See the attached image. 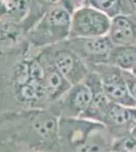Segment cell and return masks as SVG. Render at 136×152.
<instances>
[{"instance_id":"cell-15","label":"cell","mask_w":136,"mask_h":152,"mask_svg":"<svg viewBox=\"0 0 136 152\" xmlns=\"http://www.w3.org/2000/svg\"><path fill=\"white\" fill-rule=\"evenodd\" d=\"M122 72L125 78L126 84H127L128 90H129L132 99L136 102V75L133 74L131 71H122Z\"/></svg>"},{"instance_id":"cell-22","label":"cell","mask_w":136,"mask_h":152,"mask_svg":"<svg viewBox=\"0 0 136 152\" xmlns=\"http://www.w3.org/2000/svg\"><path fill=\"white\" fill-rule=\"evenodd\" d=\"M131 72H132L133 74H135V75H136V65L134 66V68H133V69H132V71H131Z\"/></svg>"},{"instance_id":"cell-10","label":"cell","mask_w":136,"mask_h":152,"mask_svg":"<svg viewBox=\"0 0 136 152\" xmlns=\"http://www.w3.org/2000/svg\"><path fill=\"white\" fill-rule=\"evenodd\" d=\"M41 63L44 67V89L48 107L54 104L68 91V89L72 86L70 82L56 69L53 65L47 51L39 56Z\"/></svg>"},{"instance_id":"cell-3","label":"cell","mask_w":136,"mask_h":152,"mask_svg":"<svg viewBox=\"0 0 136 152\" xmlns=\"http://www.w3.org/2000/svg\"><path fill=\"white\" fill-rule=\"evenodd\" d=\"M44 75V67L39 56L24 60L17 66L12 78L14 96L17 102L29 110L44 109V104H47Z\"/></svg>"},{"instance_id":"cell-12","label":"cell","mask_w":136,"mask_h":152,"mask_svg":"<svg viewBox=\"0 0 136 152\" xmlns=\"http://www.w3.org/2000/svg\"><path fill=\"white\" fill-rule=\"evenodd\" d=\"M107 64L122 71H132L136 65V47L114 45Z\"/></svg>"},{"instance_id":"cell-11","label":"cell","mask_w":136,"mask_h":152,"mask_svg":"<svg viewBox=\"0 0 136 152\" xmlns=\"http://www.w3.org/2000/svg\"><path fill=\"white\" fill-rule=\"evenodd\" d=\"M109 37L115 46L136 47V16L128 13L112 18Z\"/></svg>"},{"instance_id":"cell-1","label":"cell","mask_w":136,"mask_h":152,"mask_svg":"<svg viewBox=\"0 0 136 152\" xmlns=\"http://www.w3.org/2000/svg\"><path fill=\"white\" fill-rule=\"evenodd\" d=\"M61 152H110L114 138L108 127L83 118H60Z\"/></svg>"},{"instance_id":"cell-23","label":"cell","mask_w":136,"mask_h":152,"mask_svg":"<svg viewBox=\"0 0 136 152\" xmlns=\"http://www.w3.org/2000/svg\"><path fill=\"white\" fill-rule=\"evenodd\" d=\"M113 151V150H112ZM113 152H126V151H113Z\"/></svg>"},{"instance_id":"cell-24","label":"cell","mask_w":136,"mask_h":152,"mask_svg":"<svg viewBox=\"0 0 136 152\" xmlns=\"http://www.w3.org/2000/svg\"><path fill=\"white\" fill-rule=\"evenodd\" d=\"M5 1H8V0H5Z\"/></svg>"},{"instance_id":"cell-6","label":"cell","mask_w":136,"mask_h":152,"mask_svg":"<svg viewBox=\"0 0 136 152\" xmlns=\"http://www.w3.org/2000/svg\"><path fill=\"white\" fill-rule=\"evenodd\" d=\"M49 57L56 69L72 85L83 82L90 73L86 63L73 50L66 45L65 41L61 47L47 49Z\"/></svg>"},{"instance_id":"cell-14","label":"cell","mask_w":136,"mask_h":152,"mask_svg":"<svg viewBox=\"0 0 136 152\" xmlns=\"http://www.w3.org/2000/svg\"><path fill=\"white\" fill-rule=\"evenodd\" d=\"M32 0H8L6 1V16L12 21H21L28 15Z\"/></svg>"},{"instance_id":"cell-9","label":"cell","mask_w":136,"mask_h":152,"mask_svg":"<svg viewBox=\"0 0 136 152\" xmlns=\"http://www.w3.org/2000/svg\"><path fill=\"white\" fill-rule=\"evenodd\" d=\"M65 43L85 61L88 68L107 64L109 55L114 47L109 35L96 38L68 39Z\"/></svg>"},{"instance_id":"cell-16","label":"cell","mask_w":136,"mask_h":152,"mask_svg":"<svg viewBox=\"0 0 136 152\" xmlns=\"http://www.w3.org/2000/svg\"><path fill=\"white\" fill-rule=\"evenodd\" d=\"M44 5H47L48 8H51V7L60 5V4H64L67 7L71 9V10H74V6H73V1L72 0H40Z\"/></svg>"},{"instance_id":"cell-19","label":"cell","mask_w":136,"mask_h":152,"mask_svg":"<svg viewBox=\"0 0 136 152\" xmlns=\"http://www.w3.org/2000/svg\"><path fill=\"white\" fill-rule=\"evenodd\" d=\"M72 1H73V6H74V8H76V7H79V6L85 5L87 0H72Z\"/></svg>"},{"instance_id":"cell-21","label":"cell","mask_w":136,"mask_h":152,"mask_svg":"<svg viewBox=\"0 0 136 152\" xmlns=\"http://www.w3.org/2000/svg\"><path fill=\"white\" fill-rule=\"evenodd\" d=\"M21 152H46V151H41V150H35V149H29V150H24Z\"/></svg>"},{"instance_id":"cell-8","label":"cell","mask_w":136,"mask_h":152,"mask_svg":"<svg viewBox=\"0 0 136 152\" xmlns=\"http://www.w3.org/2000/svg\"><path fill=\"white\" fill-rule=\"evenodd\" d=\"M91 102V90L86 83L72 85L65 94L48 107L59 118H82Z\"/></svg>"},{"instance_id":"cell-18","label":"cell","mask_w":136,"mask_h":152,"mask_svg":"<svg viewBox=\"0 0 136 152\" xmlns=\"http://www.w3.org/2000/svg\"><path fill=\"white\" fill-rule=\"evenodd\" d=\"M127 3L129 5L131 13L136 16V0H127Z\"/></svg>"},{"instance_id":"cell-17","label":"cell","mask_w":136,"mask_h":152,"mask_svg":"<svg viewBox=\"0 0 136 152\" xmlns=\"http://www.w3.org/2000/svg\"><path fill=\"white\" fill-rule=\"evenodd\" d=\"M7 14V5L5 0H0V18L6 16Z\"/></svg>"},{"instance_id":"cell-7","label":"cell","mask_w":136,"mask_h":152,"mask_svg":"<svg viewBox=\"0 0 136 152\" xmlns=\"http://www.w3.org/2000/svg\"><path fill=\"white\" fill-rule=\"evenodd\" d=\"M90 70L96 71L100 75L104 91L110 102L123 107H136V102L128 90L122 70L108 64L93 66Z\"/></svg>"},{"instance_id":"cell-4","label":"cell","mask_w":136,"mask_h":152,"mask_svg":"<svg viewBox=\"0 0 136 152\" xmlns=\"http://www.w3.org/2000/svg\"><path fill=\"white\" fill-rule=\"evenodd\" d=\"M72 10L64 4L48 8L32 33L37 45H50L68 40Z\"/></svg>"},{"instance_id":"cell-5","label":"cell","mask_w":136,"mask_h":152,"mask_svg":"<svg viewBox=\"0 0 136 152\" xmlns=\"http://www.w3.org/2000/svg\"><path fill=\"white\" fill-rule=\"evenodd\" d=\"M111 19L105 13L88 5L74 8L71 14L69 39L96 38L109 35Z\"/></svg>"},{"instance_id":"cell-20","label":"cell","mask_w":136,"mask_h":152,"mask_svg":"<svg viewBox=\"0 0 136 152\" xmlns=\"http://www.w3.org/2000/svg\"><path fill=\"white\" fill-rule=\"evenodd\" d=\"M8 119H9V116H2V117H0V128H1L2 125L5 123V121H7Z\"/></svg>"},{"instance_id":"cell-13","label":"cell","mask_w":136,"mask_h":152,"mask_svg":"<svg viewBox=\"0 0 136 152\" xmlns=\"http://www.w3.org/2000/svg\"><path fill=\"white\" fill-rule=\"evenodd\" d=\"M85 5L98 9L111 19L121 14L131 13L127 0H87Z\"/></svg>"},{"instance_id":"cell-2","label":"cell","mask_w":136,"mask_h":152,"mask_svg":"<svg viewBox=\"0 0 136 152\" xmlns=\"http://www.w3.org/2000/svg\"><path fill=\"white\" fill-rule=\"evenodd\" d=\"M24 129L18 136L29 149L46 152H61L59 139L60 118L49 109L29 110L21 116Z\"/></svg>"}]
</instances>
